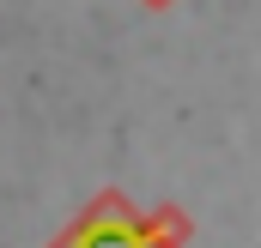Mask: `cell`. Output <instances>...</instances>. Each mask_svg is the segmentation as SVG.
I'll use <instances>...</instances> for the list:
<instances>
[{"label":"cell","instance_id":"cell-1","mask_svg":"<svg viewBox=\"0 0 261 248\" xmlns=\"http://www.w3.org/2000/svg\"><path fill=\"white\" fill-rule=\"evenodd\" d=\"M176 242H182V218L176 212L140 218L122 194H97L49 248H176Z\"/></svg>","mask_w":261,"mask_h":248}]
</instances>
